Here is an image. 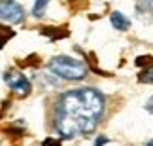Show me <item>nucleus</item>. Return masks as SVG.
<instances>
[{"label": "nucleus", "instance_id": "f257e3e1", "mask_svg": "<svg viewBox=\"0 0 153 146\" xmlns=\"http://www.w3.org/2000/svg\"><path fill=\"white\" fill-rule=\"evenodd\" d=\"M106 99L95 87H78L57 97L53 108V125L62 139L89 135L100 124Z\"/></svg>", "mask_w": 153, "mask_h": 146}, {"label": "nucleus", "instance_id": "7ed1b4c3", "mask_svg": "<svg viewBox=\"0 0 153 146\" xmlns=\"http://www.w3.org/2000/svg\"><path fill=\"white\" fill-rule=\"evenodd\" d=\"M0 15H2V21L10 23V25L21 23L25 19V8L13 0H2L0 2Z\"/></svg>", "mask_w": 153, "mask_h": 146}, {"label": "nucleus", "instance_id": "423d86ee", "mask_svg": "<svg viewBox=\"0 0 153 146\" xmlns=\"http://www.w3.org/2000/svg\"><path fill=\"white\" fill-rule=\"evenodd\" d=\"M110 21H111V25L115 27V31H127V28L131 27V21H128L121 11H114V13L110 15Z\"/></svg>", "mask_w": 153, "mask_h": 146}, {"label": "nucleus", "instance_id": "9b49d317", "mask_svg": "<svg viewBox=\"0 0 153 146\" xmlns=\"http://www.w3.org/2000/svg\"><path fill=\"white\" fill-rule=\"evenodd\" d=\"M146 110H148V112H151V114H153V97L149 99L148 103H146Z\"/></svg>", "mask_w": 153, "mask_h": 146}, {"label": "nucleus", "instance_id": "6e6552de", "mask_svg": "<svg viewBox=\"0 0 153 146\" xmlns=\"http://www.w3.org/2000/svg\"><path fill=\"white\" fill-rule=\"evenodd\" d=\"M48 4H49V0H36V4H34V8H32V15L40 17L45 11V6Z\"/></svg>", "mask_w": 153, "mask_h": 146}, {"label": "nucleus", "instance_id": "f03ea898", "mask_svg": "<svg viewBox=\"0 0 153 146\" xmlns=\"http://www.w3.org/2000/svg\"><path fill=\"white\" fill-rule=\"evenodd\" d=\"M49 70L55 72L57 76H61L62 80L78 82L85 78L89 68L79 59H74V57H68V55H57L49 61Z\"/></svg>", "mask_w": 153, "mask_h": 146}, {"label": "nucleus", "instance_id": "0eeeda50", "mask_svg": "<svg viewBox=\"0 0 153 146\" xmlns=\"http://www.w3.org/2000/svg\"><path fill=\"white\" fill-rule=\"evenodd\" d=\"M136 11L142 15H153V0H140L136 4Z\"/></svg>", "mask_w": 153, "mask_h": 146}, {"label": "nucleus", "instance_id": "1a4fd4ad", "mask_svg": "<svg viewBox=\"0 0 153 146\" xmlns=\"http://www.w3.org/2000/svg\"><path fill=\"white\" fill-rule=\"evenodd\" d=\"M106 142H108V137H98L93 146H102V144H106Z\"/></svg>", "mask_w": 153, "mask_h": 146}, {"label": "nucleus", "instance_id": "20e7f679", "mask_svg": "<svg viewBox=\"0 0 153 146\" xmlns=\"http://www.w3.org/2000/svg\"><path fill=\"white\" fill-rule=\"evenodd\" d=\"M4 80H6V84L10 85V89L15 91L17 95H21V97H27L28 93L32 91L30 82H28L25 78V74H21L19 70H8L4 74Z\"/></svg>", "mask_w": 153, "mask_h": 146}, {"label": "nucleus", "instance_id": "9d476101", "mask_svg": "<svg viewBox=\"0 0 153 146\" xmlns=\"http://www.w3.org/2000/svg\"><path fill=\"white\" fill-rule=\"evenodd\" d=\"M44 146H61V144H59V141H53V139H48V141L44 142Z\"/></svg>", "mask_w": 153, "mask_h": 146}, {"label": "nucleus", "instance_id": "f8f14e48", "mask_svg": "<svg viewBox=\"0 0 153 146\" xmlns=\"http://www.w3.org/2000/svg\"><path fill=\"white\" fill-rule=\"evenodd\" d=\"M146 146H153V141H148V142H146Z\"/></svg>", "mask_w": 153, "mask_h": 146}, {"label": "nucleus", "instance_id": "39448f33", "mask_svg": "<svg viewBox=\"0 0 153 146\" xmlns=\"http://www.w3.org/2000/svg\"><path fill=\"white\" fill-rule=\"evenodd\" d=\"M136 65L138 67H144L146 65V68L140 72L138 80L142 82V84H153V59H151V57H138Z\"/></svg>", "mask_w": 153, "mask_h": 146}]
</instances>
